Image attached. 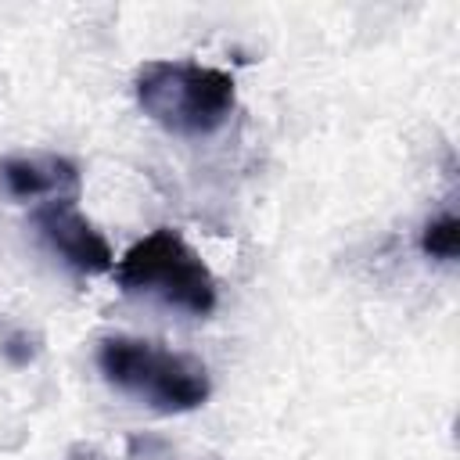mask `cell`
Segmentation results:
<instances>
[{"label":"cell","mask_w":460,"mask_h":460,"mask_svg":"<svg viewBox=\"0 0 460 460\" xmlns=\"http://www.w3.org/2000/svg\"><path fill=\"white\" fill-rule=\"evenodd\" d=\"M115 280L129 295L162 298L190 316H208L216 309V277L208 262L187 244L180 230L158 226L140 237L115 266Z\"/></svg>","instance_id":"obj_3"},{"label":"cell","mask_w":460,"mask_h":460,"mask_svg":"<svg viewBox=\"0 0 460 460\" xmlns=\"http://www.w3.org/2000/svg\"><path fill=\"white\" fill-rule=\"evenodd\" d=\"M133 93L140 111L176 137L216 133L237 104L234 75L198 61H144Z\"/></svg>","instance_id":"obj_1"},{"label":"cell","mask_w":460,"mask_h":460,"mask_svg":"<svg viewBox=\"0 0 460 460\" xmlns=\"http://www.w3.org/2000/svg\"><path fill=\"white\" fill-rule=\"evenodd\" d=\"M420 252L428 259L453 262L456 252H460V219L453 212H442V216L428 219L424 230H420Z\"/></svg>","instance_id":"obj_6"},{"label":"cell","mask_w":460,"mask_h":460,"mask_svg":"<svg viewBox=\"0 0 460 460\" xmlns=\"http://www.w3.org/2000/svg\"><path fill=\"white\" fill-rule=\"evenodd\" d=\"M97 367L108 385L137 395L158 413H187L205 406L212 381L201 359L147 338L115 334L97 345Z\"/></svg>","instance_id":"obj_2"},{"label":"cell","mask_w":460,"mask_h":460,"mask_svg":"<svg viewBox=\"0 0 460 460\" xmlns=\"http://www.w3.org/2000/svg\"><path fill=\"white\" fill-rule=\"evenodd\" d=\"M0 183L14 201H75L79 169L65 155H11L0 162Z\"/></svg>","instance_id":"obj_5"},{"label":"cell","mask_w":460,"mask_h":460,"mask_svg":"<svg viewBox=\"0 0 460 460\" xmlns=\"http://www.w3.org/2000/svg\"><path fill=\"white\" fill-rule=\"evenodd\" d=\"M32 223L40 230V237L75 270V273H108L115 255H111V244L108 237L75 208V201H47V205H36L32 212Z\"/></svg>","instance_id":"obj_4"}]
</instances>
